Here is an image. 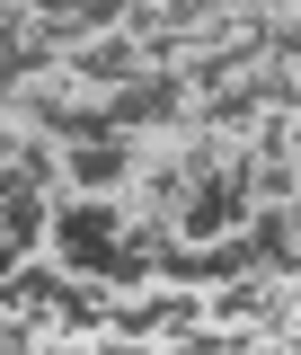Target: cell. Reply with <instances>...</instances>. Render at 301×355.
Listing matches in <instances>:
<instances>
[{"label":"cell","mask_w":301,"mask_h":355,"mask_svg":"<svg viewBox=\"0 0 301 355\" xmlns=\"http://www.w3.org/2000/svg\"><path fill=\"white\" fill-rule=\"evenodd\" d=\"M53 258L71 266V275H116V240H125V205L116 196H62L53 205ZM116 293V284H107Z\"/></svg>","instance_id":"cell-1"}]
</instances>
